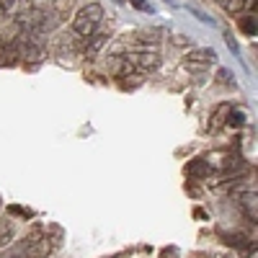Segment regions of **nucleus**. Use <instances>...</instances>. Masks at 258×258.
<instances>
[{"label":"nucleus","mask_w":258,"mask_h":258,"mask_svg":"<svg viewBox=\"0 0 258 258\" xmlns=\"http://www.w3.org/2000/svg\"><path fill=\"white\" fill-rule=\"evenodd\" d=\"M101 21H103V8L98 6V3H88L85 8H80L78 11V16L73 18V31L78 34V36H93L96 34V29L101 26Z\"/></svg>","instance_id":"nucleus-1"},{"label":"nucleus","mask_w":258,"mask_h":258,"mask_svg":"<svg viewBox=\"0 0 258 258\" xmlns=\"http://www.w3.org/2000/svg\"><path fill=\"white\" fill-rule=\"evenodd\" d=\"M214 57L217 54H214L212 49H191L183 57V64H186V70H191V73H202L214 62Z\"/></svg>","instance_id":"nucleus-2"},{"label":"nucleus","mask_w":258,"mask_h":258,"mask_svg":"<svg viewBox=\"0 0 258 258\" xmlns=\"http://www.w3.org/2000/svg\"><path fill=\"white\" fill-rule=\"evenodd\" d=\"M186 173H188L191 178H204V176L209 173V165H207V160H191V163L186 165Z\"/></svg>","instance_id":"nucleus-3"},{"label":"nucleus","mask_w":258,"mask_h":258,"mask_svg":"<svg viewBox=\"0 0 258 258\" xmlns=\"http://www.w3.org/2000/svg\"><path fill=\"white\" fill-rule=\"evenodd\" d=\"M11 240H13V225L6 222V220H0V248L8 245Z\"/></svg>","instance_id":"nucleus-4"},{"label":"nucleus","mask_w":258,"mask_h":258,"mask_svg":"<svg viewBox=\"0 0 258 258\" xmlns=\"http://www.w3.org/2000/svg\"><path fill=\"white\" fill-rule=\"evenodd\" d=\"M230 111H232V109H230V106H227V103H222V106H220V109H217V114H214V121H212V129H220V126H222V124L227 121V116H230Z\"/></svg>","instance_id":"nucleus-5"},{"label":"nucleus","mask_w":258,"mask_h":258,"mask_svg":"<svg viewBox=\"0 0 258 258\" xmlns=\"http://www.w3.org/2000/svg\"><path fill=\"white\" fill-rule=\"evenodd\" d=\"M217 3L227 11V13H240L245 8V0H217Z\"/></svg>","instance_id":"nucleus-6"},{"label":"nucleus","mask_w":258,"mask_h":258,"mask_svg":"<svg viewBox=\"0 0 258 258\" xmlns=\"http://www.w3.org/2000/svg\"><path fill=\"white\" fill-rule=\"evenodd\" d=\"M240 26H243V31H245L248 36H255V16H245Z\"/></svg>","instance_id":"nucleus-7"},{"label":"nucleus","mask_w":258,"mask_h":258,"mask_svg":"<svg viewBox=\"0 0 258 258\" xmlns=\"http://www.w3.org/2000/svg\"><path fill=\"white\" fill-rule=\"evenodd\" d=\"M18 6H21V0H0V11L3 13H16Z\"/></svg>","instance_id":"nucleus-8"},{"label":"nucleus","mask_w":258,"mask_h":258,"mask_svg":"<svg viewBox=\"0 0 258 258\" xmlns=\"http://www.w3.org/2000/svg\"><path fill=\"white\" fill-rule=\"evenodd\" d=\"M132 3H135V6L140 8V11H150V6L145 3V0H132Z\"/></svg>","instance_id":"nucleus-9"}]
</instances>
